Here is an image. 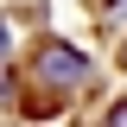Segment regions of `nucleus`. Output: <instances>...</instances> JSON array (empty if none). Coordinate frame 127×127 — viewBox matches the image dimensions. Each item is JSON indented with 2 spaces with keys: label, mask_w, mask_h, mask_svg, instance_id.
<instances>
[{
  "label": "nucleus",
  "mask_w": 127,
  "mask_h": 127,
  "mask_svg": "<svg viewBox=\"0 0 127 127\" xmlns=\"http://www.w3.org/2000/svg\"><path fill=\"white\" fill-rule=\"evenodd\" d=\"M32 76L45 83V89H76L83 76H89V64H83V51L76 45H57V38H51V45H38V57H32Z\"/></svg>",
  "instance_id": "f257e3e1"
},
{
  "label": "nucleus",
  "mask_w": 127,
  "mask_h": 127,
  "mask_svg": "<svg viewBox=\"0 0 127 127\" xmlns=\"http://www.w3.org/2000/svg\"><path fill=\"white\" fill-rule=\"evenodd\" d=\"M108 127H127V102H121V108H108Z\"/></svg>",
  "instance_id": "f03ea898"
},
{
  "label": "nucleus",
  "mask_w": 127,
  "mask_h": 127,
  "mask_svg": "<svg viewBox=\"0 0 127 127\" xmlns=\"http://www.w3.org/2000/svg\"><path fill=\"white\" fill-rule=\"evenodd\" d=\"M108 13H127V0H108Z\"/></svg>",
  "instance_id": "7ed1b4c3"
},
{
  "label": "nucleus",
  "mask_w": 127,
  "mask_h": 127,
  "mask_svg": "<svg viewBox=\"0 0 127 127\" xmlns=\"http://www.w3.org/2000/svg\"><path fill=\"white\" fill-rule=\"evenodd\" d=\"M0 51H6V26H0Z\"/></svg>",
  "instance_id": "20e7f679"
},
{
  "label": "nucleus",
  "mask_w": 127,
  "mask_h": 127,
  "mask_svg": "<svg viewBox=\"0 0 127 127\" xmlns=\"http://www.w3.org/2000/svg\"><path fill=\"white\" fill-rule=\"evenodd\" d=\"M121 64H127V45H121Z\"/></svg>",
  "instance_id": "39448f33"
}]
</instances>
